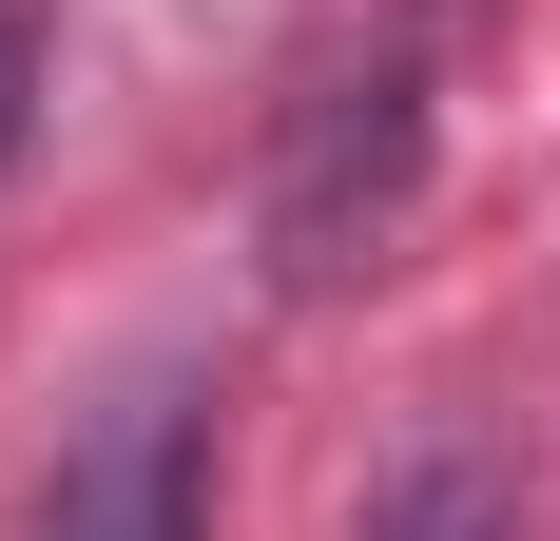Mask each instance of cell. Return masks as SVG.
Here are the masks:
<instances>
[{
    "label": "cell",
    "mask_w": 560,
    "mask_h": 541,
    "mask_svg": "<svg viewBox=\"0 0 560 541\" xmlns=\"http://www.w3.org/2000/svg\"><path fill=\"white\" fill-rule=\"evenodd\" d=\"M406 194H425V78H406V58L310 78V97H290V136H271V194H252L271 290H348V270H387Z\"/></svg>",
    "instance_id": "1"
},
{
    "label": "cell",
    "mask_w": 560,
    "mask_h": 541,
    "mask_svg": "<svg viewBox=\"0 0 560 541\" xmlns=\"http://www.w3.org/2000/svg\"><path fill=\"white\" fill-rule=\"evenodd\" d=\"M39 541H213V387H194V368H136L97 426L58 445Z\"/></svg>",
    "instance_id": "2"
},
{
    "label": "cell",
    "mask_w": 560,
    "mask_h": 541,
    "mask_svg": "<svg viewBox=\"0 0 560 541\" xmlns=\"http://www.w3.org/2000/svg\"><path fill=\"white\" fill-rule=\"evenodd\" d=\"M368 541H522V464L503 445H406L368 484Z\"/></svg>",
    "instance_id": "3"
},
{
    "label": "cell",
    "mask_w": 560,
    "mask_h": 541,
    "mask_svg": "<svg viewBox=\"0 0 560 541\" xmlns=\"http://www.w3.org/2000/svg\"><path fill=\"white\" fill-rule=\"evenodd\" d=\"M20 136H39V20L0 0V174H20Z\"/></svg>",
    "instance_id": "4"
}]
</instances>
